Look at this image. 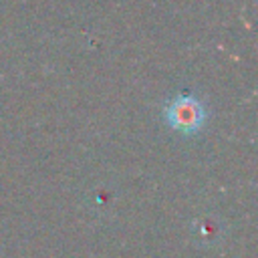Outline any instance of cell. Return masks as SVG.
I'll return each mask as SVG.
<instances>
[{
    "mask_svg": "<svg viewBox=\"0 0 258 258\" xmlns=\"http://www.w3.org/2000/svg\"><path fill=\"white\" fill-rule=\"evenodd\" d=\"M165 119L173 129L181 133H196L204 125L206 111L191 95H179L165 107Z\"/></svg>",
    "mask_w": 258,
    "mask_h": 258,
    "instance_id": "6da1fadb",
    "label": "cell"
}]
</instances>
